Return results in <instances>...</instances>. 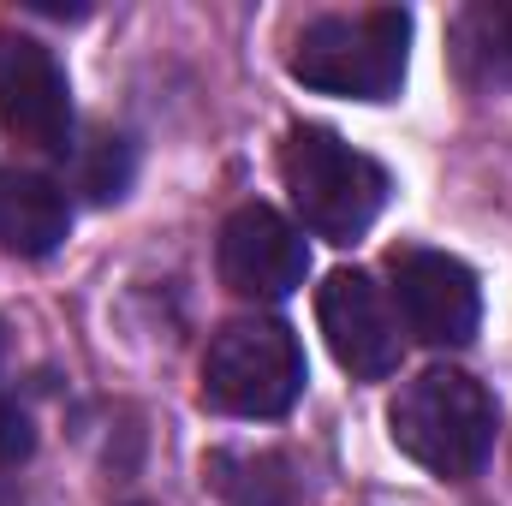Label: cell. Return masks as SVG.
Wrapping results in <instances>:
<instances>
[{
  "label": "cell",
  "mask_w": 512,
  "mask_h": 506,
  "mask_svg": "<svg viewBox=\"0 0 512 506\" xmlns=\"http://www.w3.org/2000/svg\"><path fill=\"white\" fill-rule=\"evenodd\" d=\"M387 435L423 471L465 483L495 453V399L465 370H423L387 405Z\"/></svg>",
  "instance_id": "obj_1"
},
{
  "label": "cell",
  "mask_w": 512,
  "mask_h": 506,
  "mask_svg": "<svg viewBox=\"0 0 512 506\" xmlns=\"http://www.w3.org/2000/svg\"><path fill=\"white\" fill-rule=\"evenodd\" d=\"M405 60H411V18L399 6H370V12H328L304 24L286 66L298 84L322 96L393 102L405 84Z\"/></svg>",
  "instance_id": "obj_2"
},
{
  "label": "cell",
  "mask_w": 512,
  "mask_h": 506,
  "mask_svg": "<svg viewBox=\"0 0 512 506\" xmlns=\"http://www.w3.org/2000/svg\"><path fill=\"white\" fill-rule=\"evenodd\" d=\"M280 179L292 191V209L304 215V227L328 245H352L376 227L387 209V173L382 161H370L364 149H352L346 137L328 126H292L280 143Z\"/></svg>",
  "instance_id": "obj_3"
},
{
  "label": "cell",
  "mask_w": 512,
  "mask_h": 506,
  "mask_svg": "<svg viewBox=\"0 0 512 506\" xmlns=\"http://www.w3.org/2000/svg\"><path fill=\"white\" fill-rule=\"evenodd\" d=\"M304 393V346L286 322H227L203 352V405L227 417H286Z\"/></svg>",
  "instance_id": "obj_4"
},
{
  "label": "cell",
  "mask_w": 512,
  "mask_h": 506,
  "mask_svg": "<svg viewBox=\"0 0 512 506\" xmlns=\"http://www.w3.org/2000/svg\"><path fill=\"white\" fill-rule=\"evenodd\" d=\"M387 274H393V304H399L405 334H417V340L435 346V352L477 340L483 292H477V274H471L459 256L405 245V251L387 256Z\"/></svg>",
  "instance_id": "obj_5"
},
{
  "label": "cell",
  "mask_w": 512,
  "mask_h": 506,
  "mask_svg": "<svg viewBox=\"0 0 512 506\" xmlns=\"http://www.w3.org/2000/svg\"><path fill=\"white\" fill-rule=\"evenodd\" d=\"M0 131L24 149L66 155L72 149V96L54 48L36 36L0 30Z\"/></svg>",
  "instance_id": "obj_6"
},
{
  "label": "cell",
  "mask_w": 512,
  "mask_h": 506,
  "mask_svg": "<svg viewBox=\"0 0 512 506\" xmlns=\"http://www.w3.org/2000/svg\"><path fill=\"white\" fill-rule=\"evenodd\" d=\"M316 322L346 376L382 381L399 370V316L364 268H334L316 292Z\"/></svg>",
  "instance_id": "obj_7"
},
{
  "label": "cell",
  "mask_w": 512,
  "mask_h": 506,
  "mask_svg": "<svg viewBox=\"0 0 512 506\" xmlns=\"http://www.w3.org/2000/svg\"><path fill=\"white\" fill-rule=\"evenodd\" d=\"M215 262H221V286L239 292V298H256V304H274V298L298 292L304 274H310L304 233L268 203H245V209L227 215Z\"/></svg>",
  "instance_id": "obj_8"
},
{
  "label": "cell",
  "mask_w": 512,
  "mask_h": 506,
  "mask_svg": "<svg viewBox=\"0 0 512 506\" xmlns=\"http://www.w3.org/2000/svg\"><path fill=\"white\" fill-rule=\"evenodd\" d=\"M72 227L66 191L30 167H0V251L12 256H48L60 251Z\"/></svg>",
  "instance_id": "obj_9"
},
{
  "label": "cell",
  "mask_w": 512,
  "mask_h": 506,
  "mask_svg": "<svg viewBox=\"0 0 512 506\" xmlns=\"http://www.w3.org/2000/svg\"><path fill=\"white\" fill-rule=\"evenodd\" d=\"M453 66L471 90L512 96V0H477L453 18Z\"/></svg>",
  "instance_id": "obj_10"
},
{
  "label": "cell",
  "mask_w": 512,
  "mask_h": 506,
  "mask_svg": "<svg viewBox=\"0 0 512 506\" xmlns=\"http://www.w3.org/2000/svg\"><path fill=\"white\" fill-rule=\"evenodd\" d=\"M209 489L227 506H292L298 501V471L286 453L268 447H221L203 459Z\"/></svg>",
  "instance_id": "obj_11"
},
{
  "label": "cell",
  "mask_w": 512,
  "mask_h": 506,
  "mask_svg": "<svg viewBox=\"0 0 512 506\" xmlns=\"http://www.w3.org/2000/svg\"><path fill=\"white\" fill-rule=\"evenodd\" d=\"M131 167H137V155H131L126 137H114V131H96V137L78 143V191H90L96 203L126 197Z\"/></svg>",
  "instance_id": "obj_12"
},
{
  "label": "cell",
  "mask_w": 512,
  "mask_h": 506,
  "mask_svg": "<svg viewBox=\"0 0 512 506\" xmlns=\"http://www.w3.org/2000/svg\"><path fill=\"white\" fill-rule=\"evenodd\" d=\"M30 447H36V429H30V417H24L18 405H0V465H18V459H30Z\"/></svg>",
  "instance_id": "obj_13"
}]
</instances>
